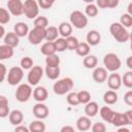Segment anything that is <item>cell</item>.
<instances>
[{
  "label": "cell",
  "mask_w": 132,
  "mask_h": 132,
  "mask_svg": "<svg viewBox=\"0 0 132 132\" xmlns=\"http://www.w3.org/2000/svg\"><path fill=\"white\" fill-rule=\"evenodd\" d=\"M109 32L112 35V37L120 43H125L129 40L130 34L127 31V29L122 26L120 23H112L109 26Z\"/></svg>",
  "instance_id": "cell-1"
},
{
  "label": "cell",
  "mask_w": 132,
  "mask_h": 132,
  "mask_svg": "<svg viewBox=\"0 0 132 132\" xmlns=\"http://www.w3.org/2000/svg\"><path fill=\"white\" fill-rule=\"evenodd\" d=\"M73 79L70 78V77H64V78H61L59 80H57L54 86H53V91L55 94L57 95H65L67 94L68 92H70L73 88Z\"/></svg>",
  "instance_id": "cell-2"
},
{
  "label": "cell",
  "mask_w": 132,
  "mask_h": 132,
  "mask_svg": "<svg viewBox=\"0 0 132 132\" xmlns=\"http://www.w3.org/2000/svg\"><path fill=\"white\" fill-rule=\"evenodd\" d=\"M103 64H104V68L107 71L116 72L121 68L122 62H121V59L119 58V56L117 54L108 53L103 58Z\"/></svg>",
  "instance_id": "cell-3"
},
{
  "label": "cell",
  "mask_w": 132,
  "mask_h": 132,
  "mask_svg": "<svg viewBox=\"0 0 132 132\" xmlns=\"http://www.w3.org/2000/svg\"><path fill=\"white\" fill-rule=\"evenodd\" d=\"M69 21L71 26L76 29H84L88 25V16L80 10H73L70 13Z\"/></svg>",
  "instance_id": "cell-4"
},
{
  "label": "cell",
  "mask_w": 132,
  "mask_h": 132,
  "mask_svg": "<svg viewBox=\"0 0 132 132\" xmlns=\"http://www.w3.org/2000/svg\"><path fill=\"white\" fill-rule=\"evenodd\" d=\"M39 13V5L35 0H25L23 2V14L27 19L33 20Z\"/></svg>",
  "instance_id": "cell-5"
},
{
  "label": "cell",
  "mask_w": 132,
  "mask_h": 132,
  "mask_svg": "<svg viewBox=\"0 0 132 132\" xmlns=\"http://www.w3.org/2000/svg\"><path fill=\"white\" fill-rule=\"evenodd\" d=\"M32 93H33V90H32L31 85H29V84H21V85L18 86L14 96H15V99L19 102L25 103L31 98Z\"/></svg>",
  "instance_id": "cell-6"
},
{
  "label": "cell",
  "mask_w": 132,
  "mask_h": 132,
  "mask_svg": "<svg viewBox=\"0 0 132 132\" xmlns=\"http://www.w3.org/2000/svg\"><path fill=\"white\" fill-rule=\"evenodd\" d=\"M27 36H28V40L31 44H33V45L40 44L41 41L45 39V28L34 26L33 29L29 30V33Z\"/></svg>",
  "instance_id": "cell-7"
},
{
  "label": "cell",
  "mask_w": 132,
  "mask_h": 132,
  "mask_svg": "<svg viewBox=\"0 0 132 132\" xmlns=\"http://www.w3.org/2000/svg\"><path fill=\"white\" fill-rule=\"evenodd\" d=\"M23 77H24V69L22 67H19V66L11 67L8 70L7 74H6L7 82L10 86H16V85H19L22 81Z\"/></svg>",
  "instance_id": "cell-8"
},
{
  "label": "cell",
  "mask_w": 132,
  "mask_h": 132,
  "mask_svg": "<svg viewBox=\"0 0 132 132\" xmlns=\"http://www.w3.org/2000/svg\"><path fill=\"white\" fill-rule=\"evenodd\" d=\"M42 76H43V69L41 68V66H32L29 69L27 75L28 84L31 86H36L40 81Z\"/></svg>",
  "instance_id": "cell-9"
},
{
  "label": "cell",
  "mask_w": 132,
  "mask_h": 132,
  "mask_svg": "<svg viewBox=\"0 0 132 132\" xmlns=\"http://www.w3.org/2000/svg\"><path fill=\"white\" fill-rule=\"evenodd\" d=\"M32 112H33V116L36 119H38V120H44V119L47 118V116L50 113V110H48V107L43 102H38V103H36L33 106Z\"/></svg>",
  "instance_id": "cell-10"
},
{
  "label": "cell",
  "mask_w": 132,
  "mask_h": 132,
  "mask_svg": "<svg viewBox=\"0 0 132 132\" xmlns=\"http://www.w3.org/2000/svg\"><path fill=\"white\" fill-rule=\"evenodd\" d=\"M7 10L10 14L19 16L23 14V2L22 0H7Z\"/></svg>",
  "instance_id": "cell-11"
},
{
  "label": "cell",
  "mask_w": 132,
  "mask_h": 132,
  "mask_svg": "<svg viewBox=\"0 0 132 132\" xmlns=\"http://www.w3.org/2000/svg\"><path fill=\"white\" fill-rule=\"evenodd\" d=\"M106 80H107V86H108V88L110 90L117 91L122 86V77H121V75L119 73H117V71L116 72H111L107 76Z\"/></svg>",
  "instance_id": "cell-12"
},
{
  "label": "cell",
  "mask_w": 132,
  "mask_h": 132,
  "mask_svg": "<svg viewBox=\"0 0 132 132\" xmlns=\"http://www.w3.org/2000/svg\"><path fill=\"white\" fill-rule=\"evenodd\" d=\"M107 76H108L107 70L104 67H95L94 71L92 73V77L97 84H102V82L106 81Z\"/></svg>",
  "instance_id": "cell-13"
},
{
  "label": "cell",
  "mask_w": 132,
  "mask_h": 132,
  "mask_svg": "<svg viewBox=\"0 0 132 132\" xmlns=\"http://www.w3.org/2000/svg\"><path fill=\"white\" fill-rule=\"evenodd\" d=\"M33 98L34 100H36L37 102H44L46 99H47V96H48V92L47 90L44 88V87H36L34 90H33Z\"/></svg>",
  "instance_id": "cell-14"
},
{
  "label": "cell",
  "mask_w": 132,
  "mask_h": 132,
  "mask_svg": "<svg viewBox=\"0 0 132 132\" xmlns=\"http://www.w3.org/2000/svg\"><path fill=\"white\" fill-rule=\"evenodd\" d=\"M8 120L13 126H18L24 121V113L19 109H13L8 114Z\"/></svg>",
  "instance_id": "cell-15"
},
{
  "label": "cell",
  "mask_w": 132,
  "mask_h": 132,
  "mask_svg": "<svg viewBox=\"0 0 132 132\" xmlns=\"http://www.w3.org/2000/svg\"><path fill=\"white\" fill-rule=\"evenodd\" d=\"M86 39H87V43L90 46H95L99 44V42L101 41V35L97 30H91L88 32Z\"/></svg>",
  "instance_id": "cell-16"
},
{
  "label": "cell",
  "mask_w": 132,
  "mask_h": 132,
  "mask_svg": "<svg viewBox=\"0 0 132 132\" xmlns=\"http://www.w3.org/2000/svg\"><path fill=\"white\" fill-rule=\"evenodd\" d=\"M111 124L114 127H122V126H126L129 125L127 118L125 116V112H116L113 113L112 120H111Z\"/></svg>",
  "instance_id": "cell-17"
},
{
  "label": "cell",
  "mask_w": 132,
  "mask_h": 132,
  "mask_svg": "<svg viewBox=\"0 0 132 132\" xmlns=\"http://www.w3.org/2000/svg\"><path fill=\"white\" fill-rule=\"evenodd\" d=\"M92 126V123H91V119L89 117H79L76 121V128L78 131H81V132H85V131H88L90 130Z\"/></svg>",
  "instance_id": "cell-18"
},
{
  "label": "cell",
  "mask_w": 132,
  "mask_h": 132,
  "mask_svg": "<svg viewBox=\"0 0 132 132\" xmlns=\"http://www.w3.org/2000/svg\"><path fill=\"white\" fill-rule=\"evenodd\" d=\"M4 43L11 46V47H16L20 43V37L14 33V32H8L5 33L4 35Z\"/></svg>",
  "instance_id": "cell-19"
},
{
  "label": "cell",
  "mask_w": 132,
  "mask_h": 132,
  "mask_svg": "<svg viewBox=\"0 0 132 132\" xmlns=\"http://www.w3.org/2000/svg\"><path fill=\"white\" fill-rule=\"evenodd\" d=\"M99 111V105L97 102L95 101H89L88 103H86V106H85V113L87 117L89 118H93L95 117Z\"/></svg>",
  "instance_id": "cell-20"
},
{
  "label": "cell",
  "mask_w": 132,
  "mask_h": 132,
  "mask_svg": "<svg viewBox=\"0 0 132 132\" xmlns=\"http://www.w3.org/2000/svg\"><path fill=\"white\" fill-rule=\"evenodd\" d=\"M13 32L19 37H25L29 33V27L24 22H19L13 26Z\"/></svg>",
  "instance_id": "cell-21"
},
{
  "label": "cell",
  "mask_w": 132,
  "mask_h": 132,
  "mask_svg": "<svg viewBox=\"0 0 132 132\" xmlns=\"http://www.w3.org/2000/svg\"><path fill=\"white\" fill-rule=\"evenodd\" d=\"M98 112L100 113V117H101V119H102L104 122L111 124V120H112V117H113L114 111H113L110 107H108V106H106V105H105V106H102V107L99 109Z\"/></svg>",
  "instance_id": "cell-22"
},
{
  "label": "cell",
  "mask_w": 132,
  "mask_h": 132,
  "mask_svg": "<svg viewBox=\"0 0 132 132\" xmlns=\"http://www.w3.org/2000/svg\"><path fill=\"white\" fill-rule=\"evenodd\" d=\"M13 53H14L13 47H11L5 43L0 45V61L10 59L13 56Z\"/></svg>",
  "instance_id": "cell-23"
},
{
  "label": "cell",
  "mask_w": 132,
  "mask_h": 132,
  "mask_svg": "<svg viewBox=\"0 0 132 132\" xmlns=\"http://www.w3.org/2000/svg\"><path fill=\"white\" fill-rule=\"evenodd\" d=\"M58 31H59V34L62 37L66 38V37L71 35V33H72V26L68 22H62L59 25V27H58Z\"/></svg>",
  "instance_id": "cell-24"
},
{
  "label": "cell",
  "mask_w": 132,
  "mask_h": 132,
  "mask_svg": "<svg viewBox=\"0 0 132 132\" xmlns=\"http://www.w3.org/2000/svg\"><path fill=\"white\" fill-rule=\"evenodd\" d=\"M82 64L87 69H94L95 67H97L98 64V59L96 56L94 55H87L86 57H84L82 60Z\"/></svg>",
  "instance_id": "cell-25"
},
{
  "label": "cell",
  "mask_w": 132,
  "mask_h": 132,
  "mask_svg": "<svg viewBox=\"0 0 132 132\" xmlns=\"http://www.w3.org/2000/svg\"><path fill=\"white\" fill-rule=\"evenodd\" d=\"M40 52L45 57L55 54L57 52L56 51V46H55V42L54 41H46V42H44L41 45V47H40Z\"/></svg>",
  "instance_id": "cell-26"
},
{
  "label": "cell",
  "mask_w": 132,
  "mask_h": 132,
  "mask_svg": "<svg viewBox=\"0 0 132 132\" xmlns=\"http://www.w3.org/2000/svg\"><path fill=\"white\" fill-rule=\"evenodd\" d=\"M103 101L107 105H112V104L117 103V101H118V94H117V92L113 91V90H110V89H109V91H106L103 94Z\"/></svg>",
  "instance_id": "cell-27"
},
{
  "label": "cell",
  "mask_w": 132,
  "mask_h": 132,
  "mask_svg": "<svg viewBox=\"0 0 132 132\" xmlns=\"http://www.w3.org/2000/svg\"><path fill=\"white\" fill-rule=\"evenodd\" d=\"M59 31L58 28L55 26H47L45 28V39L46 41H54L58 38Z\"/></svg>",
  "instance_id": "cell-28"
},
{
  "label": "cell",
  "mask_w": 132,
  "mask_h": 132,
  "mask_svg": "<svg viewBox=\"0 0 132 132\" xmlns=\"http://www.w3.org/2000/svg\"><path fill=\"white\" fill-rule=\"evenodd\" d=\"M29 131L30 132H44L45 131V124L42 122V120H35L32 121L29 125Z\"/></svg>",
  "instance_id": "cell-29"
},
{
  "label": "cell",
  "mask_w": 132,
  "mask_h": 132,
  "mask_svg": "<svg viewBox=\"0 0 132 132\" xmlns=\"http://www.w3.org/2000/svg\"><path fill=\"white\" fill-rule=\"evenodd\" d=\"M74 51H75L76 55L84 58L90 54V45L87 42H78V44Z\"/></svg>",
  "instance_id": "cell-30"
},
{
  "label": "cell",
  "mask_w": 132,
  "mask_h": 132,
  "mask_svg": "<svg viewBox=\"0 0 132 132\" xmlns=\"http://www.w3.org/2000/svg\"><path fill=\"white\" fill-rule=\"evenodd\" d=\"M45 74L47 76V78L50 79H57L60 75V66H56V67H50L46 66L45 67Z\"/></svg>",
  "instance_id": "cell-31"
},
{
  "label": "cell",
  "mask_w": 132,
  "mask_h": 132,
  "mask_svg": "<svg viewBox=\"0 0 132 132\" xmlns=\"http://www.w3.org/2000/svg\"><path fill=\"white\" fill-rule=\"evenodd\" d=\"M45 64L46 66H50V67H56V66H59L60 65V58L58 55L53 54V55H50V56H46L45 58Z\"/></svg>",
  "instance_id": "cell-32"
},
{
  "label": "cell",
  "mask_w": 132,
  "mask_h": 132,
  "mask_svg": "<svg viewBox=\"0 0 132 132\" xmlns=\"http://www.w3.org/2000/svg\"><path fill=\"white\" fill-rule=\"evenodd\" d=\"M85 14L87 16H91V18H94L98 14V7L96 4L94 3H88L86 8H85Z\"/></svg>",
  "instance_id": "cell-33"
},
{
  "label": "cell",
  "mask_w": 132,
  "mask_h": 132,
  "mask_svg": "<svg viewBox=\"0 0 132 132\" xmlns=\"http://www.w3.org/2000/svg\"><path fill=\"white\" fill-rule=\"evenodd\" d=\"M65 39H66V47H67V50H69V51H74V50L76 48L78 42H79L78 39H77L75 36H72V35L66 37Z\"/></svg>",
  "instance_id": "cell-34"
},
{
  "label": "cell",
  "mask_w": 132,
  "mask_h": 132,
  "mask_svg": "<svg viewBox=\"0 0 132 132\" xmlns=\"http://www.w3.org/2000/svg\"><path fill=\"white\" fill-rule=\"evenodd\" d=\"M120 24L125 28H130L132 26V15L129 14L128 12L123 13L120 18Z\"/></svg>",
  "instance_id": "cell-35"
},
{
  "label": "cell",
  "mask_w": 132,
  "mask_h": 132,
  "mask_svg": "<svg viewBox=\"0 0 132 132\" xmlns=\"http://www.w3.org/2000/svg\"><path fill=\"white\" fill-rule=\"evenodd\" d=\"M77 98H78L79 104H86L91 100V94L88 91L82 90L77 93Z\"/></svg>",
  "instance_id": "cell-36"
},
{
  "label": "cell",
  "mask_w": 132,
  "mask_h": 132,
  "mask_svg": "<svg viewBox=\"0 0 132 132\" xmlns=\"http://www.w3.org/2000/svg\"><path fill=\"white\" fill-rule=\"evenodd\" d=\"M66 101L69 105H72V106H76L79 104L78 102V98H77V93L75 92H68L67 93V96H66Z\"/></svg>",
  "instance_id": "cell-37"
},
{
  "label": "cell",
  "mask_w": 132,
  "mask_h": 132,
  "mask_svg": "<svg viewBox=\"0 0 132 132\" xmlns=\"http://www.w3.org/2000/svg\"><path fill=\"white\" fill-rule=\"evenodd\" d=\"M34 26L46 28L48 26V19L46 16H43V15H37L34 19Z\"/></svg>",
  "instance_id": "cell-38"
},
{
  "label": "cell",
  "mask_w": 132,
  "mask_h": 132,
  "mask_svg": "<svg viewBox=\"0 0 132 132\" xmlns=\"http://www.w3.org/2000/svg\"><path fill=\"white\" fill-rule=\"evenodd\" d=\"M122 84L128 89L132 88V70L125 72V74L122 77Z\"/></svg>",
  "instance_id": "cell-39"
},
{
  "label": "cell",
  "mask_w": 132,
  "mask_h": 132,
  "mask_svg": "<svg viewBox=\"0 0 132 132\" xmlns=\"http://www.w3.org/2000/svg\"><path fill=\"white\" fill-rule=\"evenodd\" d=\"M55 42V46H56V51L57 52H64L65 50H67L66 47V39L64 37H61V38H57L56 40H54Z\"/></svg>",
  "instance_id": "cell-40"
},
{
  "label": "cell",
  "mask_w": 132,
  "mask_h": 132,
  "mask_svg": "<svg viewBox=\"0 0 132 132\" xmlns=\"http://www.w3.org/2000/svg\"><path fill=\"white\" fill-rule=\"evenodd\" d=\"M10 21V13L6 8L0 7V24L5 25Z\"/></svg>",
  "instance_id": "cell-41"
},
{
  "label": "cell",
  "mask_w": 132,
  "mask_h": 132,
  "mask_svg": "<svg viewBox=\"0 0 132 132\" xmlns=\"http://www.w3.org/2000/svg\"><path fill=\"white\" fill-rule=\"evenodd\" d=\"M20 65H21V67H22L24 70H28V69H30V68L33 66V60H32L30 57L26 56V57L22 58V60H21V62H20Z\"/></svg>",
  "instance_id": "cell-42"
},
{
  "label": "cell",
  "mask_w": 132,
  "mask_h": 132,
  "mask_svg": "<svg viewBox=\"0 0 132 132\" xmlns=\"http://www.w3.org/2000/svg\"><path fill=\"white\" fill-rule=\"evenodd\" d=\"M93 132H105L106 131V126L105 124H103L102 122H96L94 123L91 128H90Z\"/></svg>",
  "instance_id": "cell-43"
},
{
  "label": "cell",
  "mask_w": 132,
  "mask_h": 132,
  "mask_svg": "<svg viewBox=\"0 0 132 132\" xmlns=\"http://www.w3.org/2000/svg\"><path fill=\"white\" fill-rule=\"evenodd\" d=\"M55 2H56V0H37V3L39 5V7L42 8V9L51 8L54 5Z\"/></svg>",
  "instance_id": "cell-44"
},
{
  "label": "cell",
  "mask_w": 132,
  "mask_h": 132,
  "mask_svg": "<svg viewBox=\"0 0 132 132\" xmlns=\"http://www.w3.org/2000/svg\"><path fill=\"white\" fill-rule=\"evenodd\" d=\"M10 110H9V104L8 103H0V118H6L8 117Z\"/></svg>",
  "instance_id": "cell-45"
},
{
  "label": "cell",
  "mask_w": 132,
  "mask_h": 132,
  "mask_svg": "<svg viewBox=\"0 0 132 132\" xmlns=\"http://www.w3.org/2000/svg\"><path fill=\"white\" fill-rule=\"evenodd\" d=\"M124 102L128 106L132 105V91H127L125 93V95H124Z\"/></svg>",
  "instance_id": "cell-46"
},
{
  "label": "cell",
  "mask_w": 132,
  "mask_h": 132,
  "mask_svg": "<svg viewBox=\"0 0 132 132\" xmlns=\"http://www.w3.org/2000/svg\"><path fill=\"white\" fill-rule=\"evenodd\" d=\"M7 74V69L5 67V65L3 63H0V82H2Z\"/></svg>",
  "instance_id": "cell-47"
},
{
  "label": "cell",
  "mask_w": 132,
  "mask_h": 132,
  "mask_svg": "<svg viewBox=\"0 0 132 132\" xmlns=\"http://www.w3.org/2000/svg\"><path fill=\"white\" fill-rule=\"evenodd\" d=\"M96 5L99 8H107L108 6V0H95Z\"/></svg>",
  "instance_id": "cell-48"
},
{
  "label": "cell",
  "mask_w": 132,
  "mask_h": 132,
  "mask_svg": "<svg viewBox=\"0 0 132 132\" xmlns=\"http://www.w3.org/2000/svg\"><path fill=\"white\" fill-rule=\"evenodd\" d=\"M14 131H15V132H30V131H29V127L23 126V125H21V124L18 125V126H15Z\"/></svg>",
  "instance_id": "cell-49"
},
{
  "label": "cell",
  "mask_w": 132,
  "mask_h": 132,
  "mask_svg": "<svg viewBox=\"0 0 132 132\" xmlns=\"http://www.w3.org/2000/svg\"><path fill=\"white\" fill-rule=\"evenodd\" d=\"M120 3V0H108L107 8H116Z\"/></svg>",
  "instance_id": "cell-50"
},
{
  "label": "cell",
  "mask_w": 132,
  "mask_h": 132,
  "mask_svg": "<svg viewBox=\"0 0 132 132\" xmlns=\"http://www.w3.org/2000/svg\"><path fill=\"white\" fill-rule=\"evenodd\" d=\"M125 116H126V118H127V121H128L129 125H131V124H132V110H131V109L127 110V111L125 112Z\"/></svg>",
  "instance_id": "cell-51"
},
{
  "label": "cell",
  "mask_w": 132,
  "mask_h": 132,
  "mask_svg": "<svg viewBox=\"0 0 132 132\" xmlns=\"http://www.w3.org/2000/svg\"><path fill=\"white\" fill-rule=\"evenodd\" d=\"M61 132H74V128L72 126H64L60 130Z\"/></svg>",
  "instance_id": "cell-52"
},
{
  "label": "cell",
  "mask_w": 132,
  "mask_h": 132,
  "mask_svg": "<svg viewBox=\"0 0 132 132\" xmlns=\"http://www.w3.org/2000/svg\"><path fill=\"white\" fill-rule=\"evenodd\" d=\"M126 65H127V67H128L130 70H132V57H131V56H129V57L127 58V60H126Z\"/></svg>",
  "instance_id": "cell-53"
},
{
  "label": "cell",
  "mask_w": 132,
  "mask_h": 132,
  "mask_svg": "<svg viewBox=\"0 0 132 132\" xmlns=\"http://www.w3.org/2000/svg\"><path fill=\"white\" fill-rule=\"evenodd\" d=\"M4 35H5V29H4V27L0 24V38L4 37Z\"/></svg>",
  "instance_id": "cell-54"
},
{
  "label": "cell",
  "mask_w": 132,
  "mask_h": 132,
  "mask_svg": "<svg viewBox=\"0 0 132 132\" xmlns=\"http://www.w3.org/2000/svg\"><path fill=\"white\" fill-rule=\"evenodd\" d=\"M118 131H119V132H130V130H129V129H127V128H125L124 126H122V127H119Z\"/></svg>",
  "instance_id": "cell-55"
},
{
  "label": "cell",
  "mask_w": 132,
  "mask_h": 132,
  "mask_svg": "<svg viewBox=\"0 0 132 132\" xmlns=\"http://www.w3.org/2000/svg\"><path fill=\"white\" fill-rule=\"evenodd\" d=\"M128 13L132 15V3H129L128 5Z\"/></svg>",
  "instance_id": "cell-56"
},
{
  "label": "cell",
  "mask_w": 132,
  "mask_h": 132,
  "mask_svg": "<svg viewBox=\"0 0 132 132\" xmlns=\"http://www.w3.org/2000/svg\"><path fill=\"white\" fill-rule=\"evenodd\" d=\"M84 2H86V3H93L95 0H82Z\"/></svg>",
  "instance_id": "cell-57"
}]
</instances>
